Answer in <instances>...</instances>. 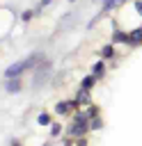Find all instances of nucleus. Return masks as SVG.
I'll return each instance as SVG.
<instances>
[{
    "label": "nucleus",
    "instance_id": "f257e3e1",
    "mask_svg": "<svg viewBox=\"0 0 142 146\" xmlns=\"http://www.w3.org/2000/svg\"><path fill=\"white\" fill-rule=\"evenodd\" d=\"M37 62H41V52H32V55H27L25 59H18V62H14V64H9L7 68H5V78H21L25 71H30V68H34L37 66Z\"/></svg>",
    "mask_w": 142,
    "mask_h": 146
},
{
    "label": "nucleus",
    "instance_id": "f03ea898",
    "mask_svg": "<svg viewBox=\"0 0 142 146\" xmlns=\"http://www.w3.org/2000/svg\"><path fill=\"white\" fill-rule=\"evenodd\" d=\"M112 43H128V46H131V32L119 30L117 23H115V25H112Z\"/></svg>",
    "mask_w": 142,
    "mask_h": 146
},
{
    "label": "nucleus",
    "instance_id": "7ed1b4c3",
    "mask_svg": "<svg viewBox=\"0 0 142 146\" xmlns=\"http://www.w3.org/2000/svg\"><path fill=\"white\" fill-rule=\"evenodd\" d=\"M21 87H23L21 78H5V91L7 94H18Z\"/></svg>",
    "mask_w": 142,
    "mask_h": 146
},
{
    "label": "nucleus",
    "instance_id": "20e7f679",
    "mask_svg": "<svg viewBox=\"0 0 142 146\" xmlns=\"http://www.w3.org/2000/svg\"><path fill=\"white\" fill-rule=\"evenodd\" d=\"M124 2H128V0H103V5H101V14H110L112 9L121 7Z\"/></svg>",
    "mask_w": 142,
    "mask_h": 146
},
{
    "label": "nucleus",
    "instance_id": "39448f33",
    "mask_svg": "<svg viewBox=\"0 0 142 146\" xmlns=\"http://www.w3.org/2000/svg\"><path fill=\"white\" fill-rule=\"evenodd\" d=\"M115 46H117V43H112V41H110V43H105V46L98 50L101 59H112V57H115Z\"/></svg>",
    "mask_w": 142,
    "mask_h": 146
},
{
    "label": "nucleus",
    "instance_id": "423d86ee",
    "mask_svg": "<svg viewBox=\"0 0 142 146\" xmlns=\"http://www.w3.org/2000/svg\"><path fill=\"white\" fill-rule=\"evenodd\" d=\"M76 100H78V105L82 107V105H89L92 103V98H89V89H78V94H76Z\"/></svg>",
    "mask_w": 142,
    "mask_h": 146
},
{
    "label": "nucleus",
    "instance_id": "0eeeda50",
    "mask_svg": "<svg viewBox=\"0 0 142 146\" xmlns=\"http://www.w3.org/2000/svg\"><path fill=\"white\" fill-rule=\"evenodd\" d=\"M50 123H53L50 112H39V114H37V125H41V128H50Z\"/></svg>",
    "mask_w": 142,
    "mask_h": 146
},
{
    "label": "nucleus",
    "instance_id": "6e6552de",
    "mask_svg": "<svg viewBox=\"0 0 142 146\" xmlns=\"http://www.w3.org/2000/svg\"><path fill=\"white\" fill-rule=\"evenodd\" d=\"M142 43V25L131 30V46H140Z\"/></svg>",
    "mask_w": 142,
    "mask_h": 146
},
{
    "label": "nucleus",
    "instance_id": "1a4fd4ad",
    "mask_svg": "<svg viewBox=\"0 0 142 146\" xmlns=\"http://www.w3.org/2000/svg\"><path fill=\"white\" fill-rule=\"evenodd\" d=\"M92 73H94V75H96V78L101 80V78L105 75V59H101V62H96V64L92 66Z\"/></svg>",
    "mask_w": 142,
    "mask_h": 146
},
{
    "label": "nucleus",
    "instance_id": "9d476101",
    "mask_svg": "<svg viewBox=\"0 0 142 146\" xmlns=\"http://www.w3.org/2000/svg\"><path fill=\"white\" fill-rule=\"evenodd\" d=\"M96 80H98V78H96L94 73H89V75H85V78L80 80V87H82V89H92V87L96 84Z\"/></svg>",
    "mask_w": 142,
    "mask_h": 146
},
{
    "label": "nucleus",
    "instance_id": "9b49d317",
    "mask_svg": "<svg viewBox=\"0 0 142 146\" xmlns=\"http://www.w3.org/2000/svg\"><path fill=\"white\" fill-rule=\"evenodd\" d=\"M89 123H92V130H101V128H103V119H101V116H94Z\"/></svg>",
    "mask_w": 142,
    "mask_h": 146
},
{
    "label": "nucleus",
    "instance_id": "f8f14e48",
    "mask_svg": "<svg viewBox=\"0 0 142 146\" xmlns=\"http://www.w3.org/2000/svg\"><path fill=\"white\" fill-rule=\"evenodd\" d=\"M62 135V125L60 123H50V137H60Z\"/></svg>",
    "mask_w": 142,
    "mask_h": 146
},
{
    "label": "nucleus",
    "instance_id": "ddd939ff",
    "mask_svg": "<svg viewBox=\"0 0 142 146\" xmlns=\"http://www.w3.org/2000/svg\"><path fill=\"white\" fill-rule=\"evenodd\" d=\"M32 18H34V11H32V9H25V11L21 14V21H25V23L32 21Z\"/></svg>",
    "mask_w": 142,
    "mask_h": 146
},
{
    "label": "nucleus",
    "instance_id": "4468645a",
    "mask_svg": "<svg viewBox=\"0 0 142 146\" xmlns=\"http://www.w3.org/2000/svg\"><path fill=\"white\" fill-rule=\"evenodd\" d=\"M85 112H87V116H89V119H94V116H98V107H96V105H89V107H87Z\"/></svg>",
    "mask_w": 142,
    "mask_h": 146
},
{
    "label": "nucleus",
    "instance_id": "2eb2a0df",
    "mask_svg": "<svg viewBox=\"0 0 142 146\" xmlns=\"http://www.w3.org/2000/svg\"><path fill=\"white\" fill-rule=\"evenodd\" d=\"M133 7H135V11L142 16V0H133Z\"/></svg>",
    "mask_w": 142,
    "mask_h": 146
},
{
    "label": "nucleus",
    "instance_id": "dca6fc26",
    "mask_svg": "<svg viewBox=\"0 0 142 146\" xmlns=\"http://www.w3.org/2000/svg\"><path fill=\"white\" fill-rule=\"evenodd\" d=\"M50 2H53V0H41V2H39V7H48Z\"/></svg>",
    "mask_w": 142,
    "mask_h": 146
},
{
    "label": "nucleus",
    "instance_id": "f3484780",
    "mask_svg": "<svg viewBox=\"0 0 142 146\" xmlns=\"http://www.w3.org/2000/svg\"><path fill=\"white\" fill-rule=\"evenodd\" d=\"M69 2H78V0H69Z\"/></svg>",
    "mask_w": 142,
    "mask_h": 146
},
{
    "label": "nucleus",
    "instance_id": "a211bd4d",
    "mask_svg": "<svg viewBox=\"0 0 142 146\" xmlns=\"http://www.w3.org/2000/svg\"><path fill=\"white\" fill-rule=\"evenodd\" d=\"M92 2H98V0H92Z\"/></svg>",
    "mask_w": 142,
    "mask_h": 146
}]
</instances>
